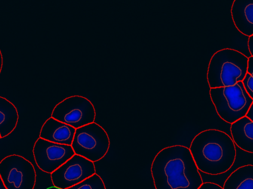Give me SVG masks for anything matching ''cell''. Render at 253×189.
Returning a JSON list of instances; mask_svg holds the SVG:
<instances>
[{"instance_id":"obj_10","label":"cell","mask_w":253,"mask_h":189,"mask_svg":"<svg viewBox=\"0 0 253 189\" xmlns=\"http://www.w3.org/2000/svg\"><path fill=\"white\" fill-rule=\"evenodd\" d=\"M76 129L50 117L40 131V138L55 143L72 145Z\"/></svg>"},{"instance_id":"obj_5","label":"cell","mask_w":253,"mask_h":189,"mask_svg":"<svg viewBox=\"0 0 253 189\" xmlns=\"http://www.w3.org/2000/svg\"><path fill=\"white\" fill-rule=\"evenodd\" d=\"M110 145L106 131L94 122L76 129L71 146L75 154L95 163L105 157Z\"/></svg>"},{"instance_id":"obj_11","label":"cell","mask_w":253,"mask_h":189,"mask_svg":"<svg viewBox=\"0 0 253 189\" xmlns=\"http://www.w3.org/2000/svg\"><path fill=\"white\" fill-rule=\"evenodd\" d=\"M231 15L239 32L248 37L253 35V0H234Z\"/></svg>"},{"instance_id":"obj_2","label":"cell","mask_w":253,"mask_h":189,"mask_svg":"<svg viewBox=\"0 0 253 189\" xmlns=\"http://www.w3.org/2000/svg\"><path fill=\"white\" fill-rule=\"evenodd\" d=\"M189 149L199 170L208 175H218L228 172L236 158L233 139L217 129H208L198 134Z\"/></svg>"},{"instance_id":"obj_9","label":"cell","mask_w":253,"mask_h":189,"mask_svg":"<svg viewBox=\"0 0 253 189\" xmlns=\"http://www.w3.org/2000/svg\"><path fill=\"white\" fill-rule=\"evenodd\" d=\"M34 160L39 169L52 174L75 154L71 145L55 143L39 138L33 148Z\"/></svg>"},{"instance_id":"obj_7","label":"cell","mask_w":253,"mask_h":189,"mask_svg":"<svg viewBox=\"0 0 253 189\" xmlns=\"http://www.w3.org/2000/svg\"><path fill=\"white\" fill-rule=\"evenodd\" d=\"M0 176L7 189H34L37 182L34 165L18 154L7 156L1 160Z\"/></svg>"},{"instance_id":"obj_14","label":"cell","mask_w":253,"mask_h":189,"mask_svg":"<svg viewBox=\"0 0 253 189\" xmlns=\"http://www.w3.org/2000/svg\"><path fill=\"white\" fill-rule=\"evenodd\" d=\"M224 189H253V165L239 167L227 178Z\"/></svg>"},{"instance_id":"obj_6","label":"cell","mask_w":253,"mask_h":189,"mask_svg":"<svg viewBox=\"0 0 253 189\" xmlns=\"http://www.w3.org/2000/svg\"><path fill=\"white\" fill-rule=\"evenodd\" d=\"M51 117L77 129L94 123L96 110L87 98L75 95L59 102L53 108Z\"/></svg>"},{"instance_id":"obj_13","label":"cell","mask_w":253,"mask_h":189,"mask_svg":"<svg viewBox=\"0 0 253 189\" xmlns=\"http://www.w3.org/2000/svg\"><path fill=\"white\" fill-rule=\"evenodd\" d=\"M19 121L17 108L10 101L0 96V139L9 136Z\"/></svg>"},{"instance_id":"obj_17","label":"cell","mask_w":253,"mask_h":189,"mask_svg":"<svg viewBox=\"0 0 253 189\" xmlns=\"http://www.w3.org/2000/svg\"><path fill=\"white\" fill-rule=\"evenodd\" d=\"M198 189H224L222 187L218 186V184L213 183H203Z\"/></svg>"},{"instance_id":"obj_16","label":"cell","mask_w":253,"mask_h":189,"mask_svg":"<svg viewBox=\"0 0 253 189\" xmlns=\"http://www.w3.org/2000/svg\"><path fill=\"white\" fill-rule=\"evenodd\" d=\"M242 83H243L244 87H245L247 93L249 94V96L252 98L253 100V77L248 73L246 77L242 81Z\"/></svg>"},{"instance_id":"obj_21","label":"cell","mask_w":253,"mask_h":189,"mask_svg":"<svg viewBox=\"0 0 253 189\" xmlns=\"http://www.w3.org/2000/svg\"><path fill=\"white\" fill-rule=\"evenodd\" d=\"M3 68V56L1 53V48H0V75H1V71Z\"/></svg>"},{"instance_id":"obj_18","label":"cell","mask_w":253,"mask_h":189,"mask_svg":"<svg viewBox=\"0 0 253 189\" xmlns=\"http://www.w3.org/2000/svg\"><path fill=\"white\" fill-rule=\"evenodd\" d=\"M248 73L253 77V56H252L248 58Z\"/></svg>"},{"instance_id":"obj_8","label":"cell","mask_w":253,"mask_h":189,"mask_svg":"<svg viewBox=\"0 0 253 189\" xmlns=\"http://www.w3.org/2000/svg\"><path fill=\"white\" fill-rule=\"evenodd\" d=\"M96 174L94 163L74 154L66 163L50 174L53 187L67 189L77 185Z\"/></svg>"},{"instance_id":"obj_19","label":"cell","mask_w":253,"mask_h":189,"mask_svg":"<svg viewBox=\"0 0 253 189\" xmlns=\"http://www.w3.org/2000/svg\"><path fill=\"white\" fill-rule=\"evenodd\" d=\"M248 47H249L250 53H251V56H253V35L249 37Z\"/></svg>"},{"instance_id":"obj_3","label":"cell","mask_w":253,"mask_h":189,"mask_svg":"<svg viewBox=\"0 0 253 189\" xmlns=\"http://www.w3.org/2000/svg\"><path fill=\"white\" fill-rule=\"evenodd\" d=\"M248 58L233 48L221 49L214 53L208 70L210 88L227 87L243 81L248 74Z\"/></svg>"},{"instance_id":"obj_15","label":"cell","mask_w":253,"mask_h":189,"mask_svg":"<svg viewBox=\"0 0 253 189\" xmlns=\"http://www.w3.org/2000/svg\"><path fill=\"white\" fill-rule=\"evenodd\" d=\"M67 189H106V187L101 177L96 173L77 185Z\"/></svg>"},{"instance_id":"obj_20","label":"cell","mask_w":253,"mask_h":189,"mask_svg":"<svg viewBox=\"0 0 253 189\" xmlns=\"http://www.w3.org/2000/svg\"><path fill=\"white\" fill-rule=\"evenodd\" d=\"M246 117L249 118L251 121L253 122V101L251 107H250L249 110H248V113H247Z\"/></svg>"},{"instance_id":"obj_1","label":"cell","mask_w":253,"mask_h":189,"mask_svg":"<svg viewBox=\"0 0 253 189\" xmlns=\"http://www.w3.org/2000/svg\"><path fill=\"white\" fill-rule=\"evenodd\" d=\"M151 175L156 189H198L203 184L190 149L183 145L161 150L152 163Z\"/></svg>"},{"instance_id":"obj_22","label":"cell","mask_w":253,"mask_h":189,"mask_svg":"<svg viewBox=\"0 0 253 189\" xmlns=\"http://www.w3.org/2000/svg\"><path fill=\"white\" fill-rule=\"evenodd\" d=\"M0 189H7L5 186H4V183H3L1 176H0Z\"/></svg>"},{"instance_id":"obj_12","label":"cell","mask_w":253,"mask_h":189,"mask_svg":"<svg viewBox=\"0 0 253 189\" xmlns=\"http://www.w3.org/2000/svg\"><path fill=\"white\" fill-rule=\"evenodd\" d=\"M230 131L235 145L253 154V122L247 117H242L231 124Z\"/></svg>"},{"instance_id":"obj_23","label":"cell","mask_w":253,"mask_h":189,"mask_svg":"<svg viewBox=\"0 0 253 189\" xmlns=\"http://www.w3.org/2000/svg\"><path fill=\"white\" fill-rule=\"evenodd\" d=\"M46 189H61L57 188V187H49V188H47Z\"/></svg>"},{"instance_id":"obj_4","label":"cell","mask_w":253,"mask_h":189,"mask_svg":"<svg viewBox=\"0 0 253 189\" xmlns=\"http://www.w3.org/2000/svg\"><path fill=\"white\" fill-rule=\"evenodd\" d=\"M210 94L218 116L230 125L246 117L253 101L242 82L234 86L211 89Z\"/></svg>"}]
</instances>
